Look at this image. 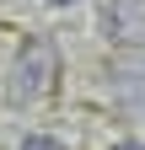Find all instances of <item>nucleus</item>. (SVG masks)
Segmentation results:
<instances>
[{
    "mask_svg": "<svg viewBox=\"0 0 145 150\" xmlns=\"http://www.w3.org/2000/svg\"><path fill=\"white\" fill-rule=\"evenodd\" d=\"M54 75H59V48H54V38H27L22 54L11 59V75H6V102L11 107H32L38 97L54 91Z\"/></svg>",
    "mask_w": 145,
    "mask_h": 150,
    "instance_id": "f257e3e1",
    "label": "nucleus"
},
{
    "mask_svg": "<svg viewBox=\"0 0 145 150\" xmlns=\"http://www.w3.org/2000/svg\"><path fill=\"white\" fill-rule=\"evenodd\" d=\"M102 32L118 48H145V0H107L102 6Z\"/></svg>",
    "mask_w": 145,
    "mask_h": 150,
    "instance_id": "f03ea898",
    "label": "nucleus"
},
{
    "mask_svg": "<svg viewBox=\"0 0 145 150\" xmlns=\"http://www.w3.org/2000/svg\"><path fill=\"white\" fill-rule=\"evenodd\" d=\"M107 91H113V102L129 118H145V64L140 59H118L107 70Z\"/></svg>",
    "mask_w": 145,
    "mask_h": 150,
    "instance_id": "7ed1b4c3",
    "label": "nucleus"
},
{
    "mask_svg": "<svg viewBox=\"0 0 145 150\" xmlns=\"http://www.w3.org/2000/svg\"><path fill=\"white\" fill-rule=\"evenodd\" d=\"M22 150H65V145H59V139H48V134H27Z\"/></svg>",
    "mask_w": 145,
    "mask_h": 150,
    "instance_id": "20e7f679",
    "label": "nucleus"
},
{
    "mask_svg": "<svg viewBox=\"0 0 145 150\" xmlns=\"http://www.w3.org/2000/svg\"><path fill=\"white\" fill-rule=\"evenodd\" d=\"M113 150H145V145H140V139H118Z\"/></svg>",
    "mask_w": 145,
    "mask_h": 150,
    "instance_id": "39448f33",
    "label": "nucleus"
},
{
    "mask_svg": "<svg viewBox=\"0 0 145 150\" xmlns=\"http://www.w3.org/2000/svg\"><path fill=\"white\" fill-rule=\"evenodd\" d=\"M48 6H75V0H48Z\"/></svg>",
    "mask_w": 145,
    "mask_h": 150,
    "instance_id": "423d86ee",
    "label": "nucleus"
}]
</instances>
